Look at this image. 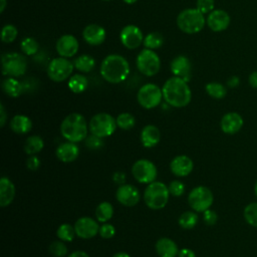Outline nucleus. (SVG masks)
<instances>
[{
    "instance_id": "1",
    "label": "nucleus",
    "mask_w": 257,
    "mask_h": 257,
    "mask_svg": "<svg viewBox=\"0 0 257 257\" xmlns=\"http://www.w3.org/2000/svg\"><path fill=\"white\" fill-rule=\"evenodd\" d=\"M162 91L166 102L177 108L188 105L192 98V92L188 82L178 76L169 78L164 83Z\"/></svg>"
},
{
    "instance_id": "2",
    "label": "nucleus",
    "mask_w": 257,
    "mask_h": 257,
    "mask_svg": "<svg viewBox=\"0 0 257 257\" xmlns=\"http://www.w3.org/2000/svg\"><path fill=\"white\" fill-rule=\"evenodd\" d=\"M130 73L127 60L118 54L107 55L101 62L100 74L104 80L110 83H119L125 80Z\"/></svg>"
},
{
    "instance_id": "3",
    "label": "nucleus",
    "mask_w": 257,
    "mask_h": 257,
    "mask_svg": "<svg viewBox=\"0 0 257 257\" xmlns=\"http://www.w3.org/2000/svg\"><path fill=\"white\" fill-rule=\"evenodd\" d=\"M88 128L85 117L78 112L69 113L60 123L61 136L66 141L75 144L86 139L88 136Z\"/></svg>"
},
{
    "instance_id": "4",
    "label": "nucleus",
    "mask_w": 257,
    "mask_h": 257,
    "mask_svg": "<svg viewBox=\"0 0 257 257\" xmlns=\"http://www.w3.org/2000/svg\"><path fill=\"white\" fill-rule=\"evenodd\" d=\"M168 186L160 181L148 184L144 192L145 204L152 210H161L166 207L170 196Z\"/></svg>"
},
{
    "instance_id": "5",
    "label": "nucleus",
    "mask_w": 257,
    "mask_h": 257,
    "mask_svg": "<svg viewBox=\"0 0 257 257\" xmlns=\"http://www.w3.org/2000/svg\"><path fill=\"white\" fill-rule=\"evenodd\" d=\"M205 22L204 14L197 8L185 9L177 17L178 27L188 34L200 32L204 28Z\"/></svg>"
},
{
    "instance_id": "6",
    "label": "nucleus",
    "mask_w": 257,
    "mask_h": 257,
    "mask_svg": "<svg viewBox=\"0 0 257 257\" xmlns=\"http://www.w3.org/2000/svg\"><path fill=\"white\" fill-rule=\"evenodd\" d=\"M89 132L99 138L110 137L116 130V119L107 112H99L94 114L88 123Z\"/></svg>"
},
{
    "instance_id": "7",
    "label": "nucleus",
    "mask_w": 257,
    "mask_h": 257,
    "mask_svg": "<svg viewBox=\"0 0 257 257\" xmlns=\"http://www.w3.org/2000/svg\"><path fill=\"white\" fill-rule=\"evenodd\" d=\"M214 202L212 191L206 186H197L188 195V203L193 211L203 213L210 209Z\"/></svg>"
},
{
    "instance_id": "8",
    "label": "nucleus",
    "mask_w": 257,
    "mask_h": 257,
    "mask_svg": "<svg viewBox=\"0 0 257 257\" xmlns=\"http://www.w3.org/2000/svg\"><path fill=\"white\" fill-rule=\"evenodd\" d=\"M137 67L146 76L156 75L161 68V60L158 54L149 48H144L137 56Z\"/></svg>"
},
{
    "instance_id": "9",
    "label": "nucleus",
    "mask_w": 257,
    "mask_h": 257,
    "mask_svg": "<svg viewBox=\"0 0 257 257\" xmlns=\"http://www.w3.org/2000/svg\"><path fill=\"white\" fill-rule=\"evenodd\" d=\"M162 98H164L163 91L155 83L144 84L139 89L137 94L139 104L146 109H152L157 107L161 103Z\"/></svg>"
},
{
    "instance_id": "10",
    "label": "nucleus",
    "mask_w": 257,
    "mask_h": 257,
    "mask_svg": "<svg viewBox=\"0 0 257 257\" xmlns=\"http://www.w3.org/2000/svg\"><path fill=\"white\" fill-rule=\"evenodd\" d=\"M27 68L26 58L19 53L9 52L2 56V72L4 75L12 77L21 76Z\"/></svg>"
},
{
    "instance_id": "11",
    "label": "nucleus",
    "mask_w": 257,
    "mask_h": 257,
    "mask_svg": "<svg viewBox=\"0 0 257 257\" xmlns=\"http://www.w3.org/2000/svg\"><path fill=\"white\" fill-rule=\"evenodd\" d=\"M132 174L139 183L151 184L156 181L158 177V170L152 161L140 159L134 163L132 167Z\"/></svg>"
},
{
    "instance_id": "12",
    "label": "nucleus",
    "mask_w": 257,
    "mask_h": 257,
    "mask_svg": "<svg viewBox=\"0 0 257 257\" xmlns=\"http://www.w3.org/2000/svg\"><path fill=\"white\" fill-rule=\"evenodd\" d=\"M72 62H70L65 57H56L53 58L47 67V75L48 77L55 81V82H61L65 79H67L72 71H73Z\"/></svg>"
},
{
    "instance_id": "13",
    "label": "nucleus",
    "mask_w": 257,
    "mask_h": 257,
    "mask_svg": "<svg viewBox=\"0 0 257 257\" xmlns=\"http://www.w3.org/2000/svg\"><path fill=\"white\" fill-rule=\"evenodd\" d=\"M73 226L76 236L81 239H91L99 232V226L96 220L87 216L78 218Z\"/></svg>"
},
{
    "instance_id": "14",
    "label": "nucleus",
    "mask_w": 257,
    "mask_h": 257,
    "mask_svg": "<svg viewBox=\"0 0 257 257\" xmlns=\"http://www.w3.org/2000/svg\"><path fill=\"white\" fill-rule=\"evenodd\" d=\"M115 198L120 205L124 207H134L140 202L141 195L136 186L132 184H123L118 186L115 192Z\"/></svg>"
},
{
    "instance_id": "15",
    "label": "nucleus",
    "mask_w": 257,
    "mask_h": 257,
    "mask_svg": "<svg viewBox=\"0 0 257 257\" xmlns=\"http://www.w3.org/2000/svg\"><path fill=\"white\" fill-rule=\"evenodd\" d=\"M120 42L127 49L138 48L144 42V35L142 30L136 25L124 26L119 34Z\"/></svg>"
},
{
    "instance_id": "16",
    "label": "nucleus",
    "mask_w": 257,
    "mask_h": 257,
    "mask_svg": "<svg viewBox=\"0 0 257 257\" xmlns=\"http://www.w3.org/2000/svg\"><path fill=\"white\" fill-rule=\"evenodd\" d=\"M244 119L240 113L230 111L225 113L220 121L221 131L226 135H235L243 126Z\"/></svg>"
},
{
    "instance_id": "17",
    "label": "nucleus",
    "mask_w": 257,
    "mask_h": 257,
    "mask_svg": "<svg viewBox=\"0 0 257 257\" xmlns=\"http://www.w3.org/2000/svg\"><path fill=\"white\" fill-rule=\"evenodd\" d=\"M194 169L193 160L186 155H179L173 158L170 163L171 172L180 178L189 176Z\"/></svg>"
},
{
    "instance_id": "18",
    "label": "nucleus",
    "mask_w": 257,
    "mask_h": 257,
    "mask_svg": "<svg viewBox=\"0 0 257 257\" xmlns=\"http://www.w3.org/2000/svg\"><path fill=\"white\" fill-rule=\"evenodd\" d=\"M230 24L229 14L222 9H214L207 17V25L214 32H221L228 28Z\"/></svg>"
},
{
    "instance_id": "19",
    "label": "nucleus",
    "mask_w": 257,
    "mask_h": 257,
    "mask_svg": "<svg viewBox=\"0 0 257 257\" xmlns=\"http://www.w3.org/2000/svg\"><path fill=\"white\" fill-rule=\"evenodd\" d=\"M55 48L61 57H72L78 51V41L74 36L65 34L57 40Z\"/></svg>"
},
{
    "instance_id": "20",
    "label": "nucleus",
    "mask_w": 257,
    "mask_h": 257,
    "mask_svg": "<svg viewBox=\"0 0 257 257\" xmlns=\"http://www.w3.org/2000/svg\"><path fill=\"white\" fill-rule=\"evenodd\" d=\"M57 159L63 163H71L79 156V148L75 143L65 142L60 144L55 151Z\"/></svg>"
},
{
    "instance_id": "21",
    "label": "nucleus",
    "mask_w": 257,
    "mask_h": 257,
    "mask_svg": "<svg viewBox=\"0 0 257 257\" xmlns=\"http://www.w3.org/2000/svg\"><path fill=\"white\" fill-rule=\"evenodd\" d=\"M171 71L175 76H178V77L188 81L191 76L190 60L184 55H179V56L175 57L171 62Z\"/></svg>"
},
{
    "instance_id": "22",
    "label": "nucleus",
    "mask_w": 257,
    "mask_h": 257,
    "mask_svg": "<svg viewBox=\"0 0 257 257\" xmlns=\"http://www.w3.org/2000/svg\"><path fill=\"white\" fill-rule=\"evenodd\" d=\"M82 37L90 45H99L105 39V30L98 24H89L83 29Z\"/></svg>"
},
{
    "instance_id": "23",
    "label": "nucleus",
    "mask_w": 257,
    "mask_h": 257,
    "mask_svg": "<svg viewBox=\"0 0 257 257\" xmlns=\"http://www.w3.org/2000/svg\"><path fill=\"white\" fill-rule=\"evenodd\" d=\"M140 140L143 147L147 149L154 148L161 141V132L158 126L154 124H147L142 128Z\"/></svg>"
},
{
    "instance_id": "24",
    "label": "nucleus",
    "mask_w": 257,
    "mask_h": 257,
    "mask_svg": "<svg viewBox=\"0 0 257 257\" xmlns=\"http://www.w3.org/2000/svg\"><path fill=\"white\" fill-rule=\"evenodd\" d=\"M16 189L13 182L8 178L3 176L0 179V206L5 208L9 206L15 198Z\"/></svg>"
},
{
    "instance_id": "25",
    "label": "nucleus",
    "mask_w": 257,
    "mask_h": 257,
    "mask_svg": "<svg viewBox=\"0 0 257 257\" xmlns=\"http://www.w3.org/2000/svg\"><path fill=\"white\" fill-rule=\"evenodd\" d=\"M156 252L160 257H177L179 249L176 242L168 237H162L156 242Z\"/></svg>"
},
{
    "instance_id": "26",
    "label": "nucleus",
    "mask_w": 257,
    "mask_h": 257,
    "mask_svg": "<svg viewBox=\"0 0 257 257\" xmlns=\"http://www.w3.org/2000/svg\"><path fill=\"white\" fill-rule=\"evenodd\" d=\"M10 128L18 135H24L32 130V120L24 114H16L10 120Z\"/></svg>"
},
{
    "instance_id": "27",
    "label": "nucleus",
    "mask_w": 257,
    "mask_h": 257,
    "mask_svg": "<svg viewBox=\"0 0 257 257\" xmlns=\"http://www.w3.org/2000/svg\"><path fill=\"white\" fill-rule=\"evenodd\" d=\"M44 148V142H43V139L40 137V136H37V135H32V136H29L25 143H24V152L29 155V156H32V155H36L38 153H40Z\"/></svg>"
},
{
    "instance_id": "28",
    "label": "nucleus",
    "mask_w": 257,
    "mask_h": 257,
    "mask_svg": "<svg viewBox=\"0 0 257 257\" xmlns=\"http://www.w3.org/2000/svg\"><path fill=\"white\" fill-rule=\"evenodd\" d=\"M3 91L10 97H18L24 90L22 83L13 77H8L2 82Z\"/></svg>"
},
{
    "instance_id": "29",
    "label": "nucleus",
    "mask_w": 257,
    "mask_h": 257,
    "mask_svg": "<svg viewBox=\"0 0 257 257\" xmlns=\"http://www.w3.org/2000/svg\"><path fill=\"white\" fill-rule=\"evenodd\" d=\"M113 216V207L109 202L99 203L95 209V218L100 223H106Z\"/></svg>"
},
{
    "instance_id": "30",
    "label": "nucleus",
    "mask_w": 257,
    "mask_h": 257,
    "mask_svg": "<svg viewBox=\"0 0 257 257\" xmlns=\"http://www.w3.org/2000/svg\"><path fill=\"white\" fill-rule=\"evenodd\" d=\"M199 221V216L195 211H186L182 213L178 219L179 226L185 230L193 229Z\"/></svg>"
},
{
    "instance_id": "31",
    "label": "nucleus",
    "mask_w": 257,
    "mask_h": 257,
    "mask_svg": "<svg viewBox=\"0 0 257 257\" xmlns=\"http://www.w3.org/2000/svg\"><path fill=\"white\" fill-rule=\"evenodd\" d=\"M88 86L87 78L82 74H73L68 80V87L74 93L83 92Z\"/></svg>"
},
{
    "instance_id": "32",
    "label": "nucleus",
    "mask_w": 257,
    "mask_h": 257,
    "mask_svg": "<svg viewBox=\"0 0 257 257\" xmlns=\"http://www.w3.org/2000/svg\"><path fill=\"white\" fill-rule=\"evenodd\" d=\"M73 64L77 70H79L81 72H89L93 69V67L95 65V61H94L93 57H91L90 55L82 54L74 60Z\"/></svg>"
},
{
    "instance_id": "33",
    "label": "nucleus",
    "mask_w": 257,
    "mask_h": 257,
    "mask_svg": "<svg viewBox=\"0 0 257 257\" xmlns=\"http://www.w3.org/2000/svg\"><path fill=\"white\" fill-rule=\"evenodd\" d=\"M206 92L213 98L222 99L227 94L226 87L220 82H209L205 86Z\"/></svg>"
},
{
    "instance_id": "34",
    "label": "nucleus",
    "mask_w": 257,
    "mask_h": 257,
    "mask_svg": "<svg viewBox=\"0 0 257 257\" xmlns=\"http://www.w3.org/2000/svg\"><path fill=\"white\" fill-rule=\"evenodd\" d=\"M75 235L76 234H75L74 226L68 223L61 224L56 230V236L58 237L59 240L63 242H71L74 239Z\"/></svg>"
},
{
    "instance_id": "35",
    "label": "nucleus",
    "mask_w": 257,
    "mask_h": 257,
    "mask_svg": "<svg viewBox=\"0 0 257 257\" xmlns=\"http://www.w3.org/2000/svg\"><path fill=\"white\" fill-rule=\"evenodd\" d=\"M245 221L252 227L257 228V202L249 203L243 212Z\"/></svg>"
},
{
    "instance_id": "36",
    "label": "nucleus",
    "mask_w": 257,
    "mask_h": 257,
    "mask_svg": "<svg viewBox=\"0 0 257 257\" xmlns=\"http://www.w3.org/2000/svg\"><path fill=\"white\" fill-rule=\"evenodd\" d=\"M115 119H116L117 127L121 128L123 131H128V130L133 128L136 124V118L130 112L119 113Z\"/></svg>"
},
{
    "instance_id": "37",
    "label": "nucleus",
    "mask_w": 257,
    "mask_h": 257,
    "mask_svg": "<svg viewBox=\"0 0 257 257\" xmlns=\"http://www.w3.org/2000/svg\"><path fill=\"white\" fill-rule=\"evenodd\" d=\"M163 42H164V38L159 32H151L144 38L143 43L146 48L154 50L161 47Z\"/></svg>"
},
{
    "instance_id": "38",
    "label": "nucleus",
    "mask_w": 257,
    "mask_h": 257,
    "mask_svg": "<svg viewBox=\"0 0 257 257\" xmlns=\"http://www.w3.org/2000/svg\"><path fill=\"white\" fill-rule=\"evenodd\" d=\"M48 251L54 257H64L68 253V249L66 245L61 240L51 242L48 247Z\"/></svg>"
},
{
    "instance_id": "39",
    "label": "nucleus",
    "mask_w": 257,
    "mask_h": 257,
    "mask_svg": "<svg viewBox=\"0 0 257 257\" xmlns=\"http://www.w3.org/2000/svg\"><path fill=\"white\" fill-rule=\"evenodd\" d=\"M21 50L26 55H33L38 51V43L37 41L32 37H26L24 38L20 43Z\"/></svg>"
},
{
    "instance_id": "40",
    "label": "nucleus",
    "mask_w": 257,
    "mask_h": 257,
    "mask_svg": "<svg viewBox=\"0 0 257 257\" xmlns=\"http://www.w3.org/2000/svg\"><path fill=\"white\" fill-rule=\"evenodd\" d=\"M17 34H18V31L14 25L6 24L5 26H3L1 30V39L5 43H10L15 40V38L17 37Z\"/></svg>"
},
{
    "instance_id": "41",
    "label": "nucleus",
    "mask_w": 257,
    "mask_h": 257,
    "mask_svg": "<svg viewBox=\"0 0 257 257\" xmlns=\"http://www.w3.org/2000/svg\"><path fill=\"white\" fill-rule=\"evenodd\" d=\"M84 145L89 150L95 151V150H100L103 147L104 143L102 141V138H99V137H97L95 135L90 134L84 140Z\"/></svg>"
},
{
    "instance_id": "42",
    "label": "nucleus",
    "mask_w": 257,
    "mask_h": 257,
    "mask_svg": "<svg viewBox=\"0 0 257 257\" xmlns=\"http://www.w3.org/2000/svg\"><path fill=\"white\" fill-rule=\"evenodd\" d=\"M168 188H169V192H170V194L172 196H174V197H181L185 193L186 186H185V184L182 181L174 180V181H172L169 184Z\"/></svg>"
},
{
    "instance_id": "43",
    "label": "nucleus",
    "mask_w": 257,
    "mask_h": 257,
    "mask_svg": "<svg viewBox=\"0 0 257 257\" xmlns=\"http://www.w3.org/2000/svg\"><path fill=\"white\" fill-rule=\"evenodd\" d=\"M98 234L103 239H110V238H112L115 235V228H114L113 225H111L109 223H103L99 227Z\"/></svg>"
},
{
    "instance_id": "44",
    "label": "nucleus",
    "mask_w": 257,
    "mask_h": 257,
    "mask_svg": "<svg viewBox=\"0 0 257 257\" xmlns=\"http://www.w3.org/2000/svg\"><path fill=\"white\" fill-rule=\"evenodd\" d=\"M215 2L214 0H198L197 1V9L201 11L203 14L211 13L214 10Z\"/></svg>"
},
{
    "instance_id": "45",
    "label": "nucleus",
    "mask_w": 257,
    "mask_h": 257,
    "mask_svg": "<svg viewBox=\"0 0 257 257\" xmlns=\"http://www.w3.org/2000/svg\"><path fill=\"white\" fill-rule=\"evenodd\" d=\"M203 220H204L205 224H207L209 226H213L218 221V215L214 210L208 209L205 212H203Z\"/></svg>"
},
{
    "instance_id": "46",
    "label": "nucleus",
    "mask_w": 257,
    "mask_h": 257,
    "mask_svg": "<svg viewBox=\"0 0 257 257\" xmlns=\"http://www.w3.org/2000/svg\"><path fill=\"white\" fill-rule=\"evenodd\" d=\"M40 159L36 156V155H32V156H29L26 160V167L28 170L30 171H36L39 169L40 167Z\"/></svg>"
},
{
    "instance_id": "47",
    "label": "nucleus",
    "mask_w": 257,
    "mask_h": 257,
    "mask_svg": "<svg viewBox=\"0 0 257 257\" xmlns=\"http://www.w3.org/2000/svg\"><path fill=\"white\" fill-rule=\"evenodd\" d=\"M112 181L117 185L125 184V174L123 172H114L112 175Z\"/></svg>"
},
{
    "instance_id": "48",
    "label": "nucleus",
    "mask_w": 257,
    "mask_h": 257,
    "mask_svg": "<svg viewBox=\"0 0 257 257\" xmlns=\"http://www.w3.org/2000/svg\"><path fill=\"white\" fill-rule=\"evenodd\" d=\"M178 257H196V254L190 248H182L181 250H179Z\"/></svg>"
},
{
    "instance_id": "49",
    "label": "nucleus",
    "mask_w": 257,
    "mask_h": 257,
    "mask_svg": "<svg viewBox=\"0 0 257 257\" xmlns=\"http://www.w3.org/2000/svg\"><path fill=\"white\" fill-rule=\"evenodd\" d=\"M248 81H249V84L251 87L257 89V70L250 73V75L248 77Z\"/></svg>"
},
{
    "instance_id": "50",
    "label": "nucleus",
    "mask_w": 257,
    "mask_h": 257,
    "mask_svg": "<svg viewBox=\"0 0 257 257\" xmlns=\"http://www.w3.org/2000/svg\"><path fill=\"white\" fill-rule=\"evenodd\" d=\"M6 119H7V114H6V110L4 108V105L1 103L0 104V125L1 127H3L6 123Z\"/></svg>"
},
{
    "instance_id": "51",
    "label": "nucleus",
    "mask_w": 257,
    "mask_h": 257,
    "mask_svg": "<svg viewBox=\"0 0 257 257\" xmlns=\"http://www.w3.org/2000/svg\"><path fill=\"white\" fill-rule=\"evenodd\" d=\"M67 257H90V256L85 251L76 250V251H73L72 253H70Z\"/></svg>"
},
{
    "instance_id": "52",
    "label": "nucleus",
    "mask_w": 257,
    "mask_h": 257,
    "mask_svg": "<svg viewBox=\"0 0 257 257\" xmlns=\"http://www.w3.org/2000/svg\"><path fill=\"white\" fill-rule=\"evenodd\" d=\"M239 82H240V80H239V77H237V76H232V77H230V78L228 79V81H227L228 86H230V87H236V86H238V85H239Z\"/></svg>"
},
{
    "instance_id": "53",
    "label": "nucleus",
    "mask_w": 257,
    "mask_h": 257,
    "mask_svg": "<svg viewBox=\"0 0 257 257\" xmlns=\"http://www.w3.org/2000/svg\"><path fill=\"white\" fill-rule=\"evenodd\" d=\"M112 257H131L126 252H123V251H121V252H116V253H114L113 255H112Z\"/></svg>"
},
{
    "instance_id": "54",
    "label": "nucleus",
    "mask_w": 257,
    "mask_h": 257,
    "mask_svg": "<svg viewBox=\"0 0 257 257\" xmlns=\"http://www.w3.org/2000/svg\"><path fill=\"white\" fill-rule=\"evenodd\" d=\"M6 7V0H1V6H0V12H3Z\"/></svg>"
},
{
    "instance_id": "55",
    "label": "nucleus",
    "mask_w": 257,
    "mask_h": 257,
    "mask_svg": "<svg viewBox=\"0 0 257 257\" xmlns=\"http://www.w3.org/2000/svg\"><path fill=\"white\" fill-rule=\"evenodd\" d=\"M124 3H126V4H134V3H136L138 0H122Z\"/></svg>"
},
{
    "instance_id": "56",
    "label": "nucleus",
    "mask_w": 257,
    "mask_h": 257,
    "mask_svg": "<svg viewBox=\"0 0 257 257\" xmlns=\"http://www.w3.org/2000/svg\"><path fill=\"white\" fill-rule=\"evenodd\" d=\"M254 193H255V196L257 197V180H256V182L254 184Z\"/></svg>"
},
{
    "instance_id": "57",
    "label": "nucleus",
    "mask_w": 257,
    "mask_h": 257,
    "mask_svg": "<svg viewBox=\"0 0 257 257\" xmlns=\"http://www.w3.org/2000/svg\"><path fill=\"white\" fill-rule=\"evenodd\" d=\"M102 1H110V0H102Z\"/></svg>"
}]
</instances>
